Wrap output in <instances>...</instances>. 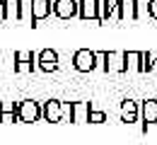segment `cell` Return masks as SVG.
<instances>
[{
	"instance_id": "5bb4252c",
	"label": "cell",
	"mask_w": 157,
	"mask_h": 145,
	"mask_svg": "<svg viewBox=\"0 0 157 145\" xmlns=\"http://www.w3.org/2000/svg\"><path fill=\"white\" fill-rule=\"evenodd\" d=\"M140 119V106L133 99H123L121 102V121L123 124H136Z\"/></svg>"
},
{
	"instance_id": "277c9868",
	"label": "cell",
	"mask_w": 157,
	"mask_h": 145,
	"mask_svg": "<svg viewBox=\"0 0 157 145\" xmlns=\"http://www.w3.org/2000/svg\"><path fill=\"white\" fill-rule=\"evenodd\" d=\"M41 119V104L34 99L20 102V124H34Z\"/></svg>"
},
{
	"instance_id": "9a60e30c",
	"label": "cell",
	"mask_w": 157,
	"mask_h": 145,
	"mask_svg": "<svg viewBox=\"0 0 157 145\" xmlns=\"http://www.w3.org/2000/svg\"><path fill=\"white\" fill-rule=\"evenodd\" d=\"M90 111H92V104L90 102H73V124L90 121Z\"/></svg>"
},
{
	"instance_id": "4fadbf2b",
	"label": "cell",
	"mask_w": 157,
	"mask_h": 145,
	"mask_svg": "<svg viewBox=\"0 0 157 145\" xmlns=\"http://www.w3.org/2000/svg\"><path fill=\"white\" fill-rule=\"evenodd\" d=\"M0 20L20 22V0H0Z\"/></svg>"
},
{
	"instance_id": "ac0fdd59",
	"label": "cell",
	"mask_w": 157,
	"mask_h": 145,
	"mask_svg": "<svg viewBox=\"0 0 157 145\" xmlns=\"http://www.w3.org/2000/svg\"><path fill=\"white\" fill-rule=\"evenodd\" d=\"M150 17V0H136V20Z\"/></svg>"
},
{
	"instance_id": "6da1fadb",
	"label": "cell",
	"mask_w": 157,
	"mask_h": 145,
	"mask_svg": "<svg viewBox=\"0 0 157 145\" xmlns=\"http://www.w3.org/2000/svg\"><path fill=\"white\" fill-rule=\"evenodd\" d=\"M97 65H99L97 51H90V48L75 51V56H73V68H75V70H80V73H92Z\"/></svg>"
},
{
	"instance_id": "5b68a950",
	"label": "cell",
	"mask_w": 157,
	"mask_h": 145,
	"mask_svg": "<svg viewBox=\"0 0 157 145\" xmlns=\"http://www.w3.org/2000/svg\"><path fill=\"white\" fill-rule=\"evenodd\" d=\"M36 65V53L34 51H15V70L17 73H34Z\"/></svg>"
},
{
	"instance_id": "8992f818",
	"label": "cell",
	"mask_w": 157,
	"mask_h": 145,
	"mask_svg": "<svg viewBox=\"0 0 157 145\" xmlns=\"http://www.w3.org/2000/svg\"><path fill=\"white\" fill-rule=\"evenodd\" d=\"M101 70L104 73H126V53L123 51H106Z\"/></svg>"
},
{
	"instance_id": "9c48e42d",
	"label": "cell",
	"mask_w": 157,
	"mask_h": 145,
	"mask_svg": "<svg viewBox=\"0 0 157 145\" xmlns=\"http://www.w3.org/2000/svg\"><path fill=\"white\" fill-rule=\"evenodd\" d=\"M0 124H20V102H0Z\"/></svg>"
},
{
	"instance_id": "e0dca14e",
	"label": "cell",
	"mask_w": 157,
	"mask_h": 145,
	"mask_svg": "<svg viewBox=\"0 0 157 145\" xmlns=\"http://www.w3.org/2000/svg\"><path fill=\"white\" fill-rule=\"evenodd\" d=\"M114 7H116V0H99V17H101V24L114 17Z\"/></svg>"
},
{
	"instance_id": "44dd1931",
	"label": "cell",
	"mask_w": 157,
	"mask_h": 145,
	"mask_svg": "<svg viewBox=\"0 0 157 145\" xmlns=\"http://www.w3.org/2000/svg\"><path fill=\"white\" fill-rule=\"evenodd\" d=\"M104 121H106L104 111H90V124H104Z\"/></svg>"
},
{
	"instance_id": "7c38bea8",
	"label": "cell",
	"mask_w": 157,
	"mask_h": 145,
	"mask_svg": "<svg viewBox=\"0 0 157 145\" xmlns=\"http://www.w3.org/2000/svg\"><path fill=\"white\" fill-rule=\"evenodd\" d=\"M140 119H143V131H147V126L157 124V99H145L143 102Z\"/></svg>"
},
{
	"instance_id": "3957f363",
	"label": "cell",
	"mask_w": 157,
	"mask_h": 145,
	"mask_svg": "<svg viewBox=\"0 0 157 145\" xmlns=\"http://www.w3.org/2000/svg\"><path fill=\"white\" fill-rule=\"evenodd\" d=\"M80 12V2L78 0H53V15L58 20H73Z\"/></svg>"
},
{
	"instance_id": "ffe728a7",
	"label": "cell",
	"mask_w": 157,
	"mask_h": 145,
	"mask_svg": "<svg viewBox=\"0 0 157 145\" xmlns=\"http://www.w3.org/2000/svg\"><path fill=\"white\" fill-rule=\"evenodd\" d=\"M63 124H73V102H63Z\"/></svg>"
},
{
	"instance_id": "52a82bcc",
	"label": "cell",
	"mask_w": 157,
	"mask_h": 145,
	"mask_svg": "<svg viewBox=\"0 0 157 145\" xmlns=\"http://www.w3.org/2000/svg\"><path fill=\"white\" fill-rule=\"evenodd\" d=\"M36 65H39V70H44V73H56L58 70V53L53 48L39 51L36 53Z\"/></svg>"
},
{
	"instance_id": "8fae6325",
	"label": "cell",
	"mask_w": 157,
	"mask_h": 145,
	"mask_svg": "<svg viewBox=\"0 0 157 145\" xmlns=\"http://www.w3.org/2000/svg\"><path fill=\"white\" fill-rule=\"evenodd\" d=\"M80 2V20H94L101 24V17H99V0H78Z\"/></svg>"
},
{
	"instance_id": "30bf717a",
	"label": "cell",
	"mask_w": 157,
	"mask_h": 145,
	"mask_svg": "<svg viewBox=\"0 0 157 145\" xmlns=\"http://www.w3.org/2000/svg\"><path fill=\"white\" fill-rule=\"evenodd\" d=\"M111 20H136V0H116V7H114V17Z\"/></svg>"
},
{
	"instance_id": "7a4b0ae2",
	"label": "cell",
	"mask_w": 157,
	"mask_h": 145,
	"mask_svg": "<svg viewBox=\"0 0 157 145\" xmlns=\"http://www.w3.org/2000/svg\"><path fill=\"white\" fill-rule=\"evenodd\" d=\"M41 119L48 124H63V102L48 99L41 104Z\"/></svg>"
},
{
	"instance_id": "2e32d148",
	"label": "cell",
	"mask_w": 157,
	"mask_h": 145,
	"mask_svg": "<svg viewBox=\"0 0 157 145\" xmlns=\"http://www.w3.org/2000/svg\"><path fill=\"white\" fill-rule=\"evenodd\" d=\"M128 70L143 73V53H140V51H128V53H126V73H128Z\"/></svg>"
},
{
	"instance_id": "ba28073f",
	"label": "cell",
	"mask_w": 157,
	"mask_h": 145,
	"mask_svg": "<svg viewBox=\"0 0 157 145\" xmlns=\"http://www.w3.org/2000/svg\"><path fill=\"white\" fill-rule=\"evenodd\" d=\"M51 12H53L51 0H32V27H36L41 20L51 17Z\"/></svg>"
},
{
	"instance_id": "603a6c76",
	"label": "cell",
	"mask_w": 157,
	"mask_h": 145,
	"mask_svg": "<svg viewBox=\"0 0 157 145\" xmlns=\"http://www.w3.org/2000/svg\"><path fill=\"white\" fill-rule=\"evenodd\" d=\"M147 73H157V53H155V58H152V63H150V68H147Z\"/></svg>"
},
{
	"instance_id": "7402d4cb",
	"label": "cell",
	"mask_w": 157,
	"mask_h": 145,
	"mask_svg": "<svg viewBox=\"0 0 157 145\" xmlns=\"http://www.w3.org/2000/svg\"><path fill=\"white\" fill-rule=\"evenodd\" d=\"M150 17L157 20V0H150Z\"/></svg>"
},
{
	"instance_id": "d6986e66",
	"label": "cell",
	"mask_w": 157,
	"mask_h": 145,
	"mask_svg": "<svg viewBox=\"0 0 157 145\" xmlns=\"http://www.w3.org/2000/svg\"><path fill=\"white\" fill-rule=\"evenodd\" d=\"M32 22V0H20V22Z\"/></svg>"
}]
</instances>
